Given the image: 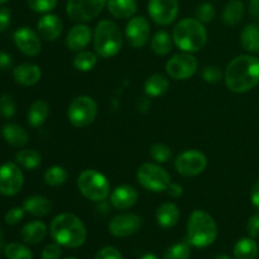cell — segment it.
I'll use <instances>...</instances> for the list:
<instances>
[{"label": "cell", "mask_w": 259, "mask_h": 259, "mask_svg": "<svg viewBox=\"0 0 259 259\" xmlns=\"http://www.w3.org/2000/svg\"><path fill=\"white\" fill-rule=\"evenodd\" d=\"M7 2H8V0H0V5L4 4V3H7Z\"/></svg>", "instance_id": "54"}, {"label": "cell", "mask_w": 259, "mask_h": 259, "mask_svg": "<svg viewBox=\"0 0 259 259\" xmlns=\"http://www.w3.org/2000/svg\"><path fill=\"white\" fill-rule=\"evenodd\" d=\"M138 201V192L133 186L120 185L110 192V202L116 210H128Z\"/></svg>", "instance_id": "17"}, {"label": "cell", "mask_w": 259, "mask_h": 259, "mask_svg": "<svg viewBox=\"0 0 259 259\" xmlns=\"http://www.w3.org/2000/svg\"><path fill=\"white\" fill-rule=\"evenodd\" d=\"M40 68L34 63H22L13 70V77L22 86H33L40 80Z\"/></svg>", "instance_id": "20"}, {"label": "cell", "mask_w": 259, "mask_h": 259, "mask_svg": "<svg viewBox=\"0 0 259 259\" xmlns=\"http://www.w3.org/2000/svg\"><path fill=\"white\" fill-rule=\"evenodd\" d=\"M195 17L201 23H210L215 18V8L211 3H202L197 7Z\"/></svg>", "instance_id": "39"}, {"label": "cell", "mask_w": 259, "mask_h": 259, "mask_svg": "<svg viewBox=\"0 0 259 259\" xmlns=\"http://www.w3.org/2000/svg\"><path fill=\"white\" fill-rule=\"evenodd\" d=\"M65 259H76V258H72V257H70V258H65Z\"/></svg>", "instance_id": "55"}, {"label": "cell", "mask_w": 259, "mask_h": 259, "mask_svg": "<svg viewBox=\"0 0 259 259\" xmlns=\"http://www.w3.org/2000/svg\"><path fill=\"white\" fill-rule=\"evenodd\" d=\"M61 254H62L61 245L57 243H52L43 248L42 259H60Z\"/></svg>", "instance_id": "43"}, {"label": "cell", "mask_w": 259, "mask_h": 259, "mask_svg": "<svg viewBox=\"0 0 259 259\" xmlns=\"http://www.w3.org/2000/svg\"><path fill=\"white\" fill-rule=\"evenodd\" d=\"M68 179V174L66 171V168H63L62 166H52L45 172V176H43V180H45L46 184L48 186L52 187H58L61 185L65 184Z\"/></svg>", "instance_id": "34"}, {"label": "cell", "mask_w": 259, "mask_h": 259, "mask_svg": "<svg viewBox=\"0 0 259 259\" xmlns=\"http://www.w3.org/2000/svg\"><path fill=\"white\" fill-rule=\"evenodd\" d=\"M123 46V37L118 25L114 22L104 19L98 23L94 32V48L96 55L103 58L114 57Z\"/></svg>", "instance_id": "5"}, {"label": "cell", "mask_w": 259, "mask_h": 259, "mask_svg": "<svg viewBox=\"0 0 259 259\" xmlns=\"http://www.w3.org/2000/svg\"><path fill=\"white\" fill-rule=\"evenodd\" d=\"M233 255L235 259H255L258 255V245L253 238H242L234 245Z\"/></svg>", "instance_id": "30"}, {"label": "cell", "mask_w": 259, "mask_h": 259, "mask_svg": "<svg viewBox=\"0 0 259 259\" xmlns=\"http://www.w3.org/2000/svg\"><path fill=\"white\" fill-rule=\"evenodd\" d=\"M109 13L118 19L132 18L137 13V0H108L106 3Z\"/></svg>", "instance_id": "25"}, {"label": "cell", "mask_w": 259, "mask_h": 259, "mask_svg": "<svg viewBox=\"0 0 259 259\" xmlns=\"http://www.w3.org/2000/svg\"><path fill=\"white\" fill-rule=\"evenodd\" d=\"M172 39L182 52L194 53L206 45L207 33L201 22L194 18H185L174 28Z\"/></svg>", "instance_id": "3"}, {"label": "cell", "mask_w": 259, "mask_h": 259, "mask_svg": "<svg viewBox=\"0 0 259 259\" xmlns=\"http://www.w3.org/2000/svg\"><path fill=\"white\" fill-rule=\"evenodd\" d=\"M73 67L81 72H89L93 70L98 63V55L90 51H80L73 57Z\"/></svg>", "instance_id": "33"}, {"label": "cell", "mask_w": 259, "mask_h": 259, "mask_svg": "<svg viewBox=\"0 0 259 259\" xmlns=\"http://www.w3.org/2000/svg\"><path fill=\"white\" fill-rule=\"evenodd\" d=\"M151 48L156 55L166 56L172 50V38L166 30H158L151 40Z\"/></svg>", "instance_id": "32"}, {"label": "cell", "mask_w": 259, "mask_h": 259, "mask_svg": "<svg viewBox=\"0 0 259 259\" xmlns=\"http://www.w3.org/2000/svg\"><path fill=\"white\" fill-rule=\"evenodd\" d=\"M214 259H232L228 254H218Z\"/></svg>", "instance_id": "52"}, {"label": "cell", "mask_w": 259, "mask_h": 259, "mask_svg": "<svg viewBox=\"0 0 259 259\" xmlns=\"http://www.w3.org/2000/svg\"><path fill=\"white\" fill-rule=\"evenodd\" d=\"M206 166V156L196 149H189V151L182 152L175 159V168L184 177L199 176L205 171Z\"/></svg>", "instance_id": "10"}, {"label": "cell", "mask_w": 259, "mask_h": 259, "mask_svg": "<svg viewBox=\"0 0 259 259\" xmlns=\"http://www.w3.org/2000/svg\"><path fill=\"white\" fill-rule=\"evenodd\" d=\"M15 161L22 168L33 171L37 167H39L42 157H40L39 152L34 151V149H22L15 156Z\"/></svg>", "instance_id": "31"}, {"label": "cell", "mask_w": 259, "mask_h": 259, "mask_svg": "<svg viewBox=\"0 0 259 259\" xmlns=\"http://www.w3.org/2000/svg\"><path fill=\"white\" fill-rule=\"evenodd\" d=\"M91 40V29L86 24H77L70 29L66 37V46L72 52H80Z\"/></svg>", "instance_id": "19"}, {"label": "cell", "mask_w": 259, "mask_h": 259, "mask_svg": "<svg viewBox=\"0 0 259 259\" xmlns=\"http://www.w3.org/2000/svg\"><path fill=\"white\" fill-rule=\"evenodd\" d=\"M250 201L255 209L259 210V181L255 182L252 186V191H250Z\"/></svg>", "instance_id": "49"}, {"label": "cell", "mask_w": 259, "mask_h": 259, "mask_svg": "<svg viewBox=\"0 0 259 259\" xmlns=\"http://www.w3.org/2000/svg\"><path fill=\"white\" fill-rule=\"evenodd\" d=\"M202 78L207 83H218L223 78V72L218 66H207L202 70Z\"/></svg>", "instance_id": "41"}, {"label": "cell", "mask_w": 259, "mask_h": 259, "mask_svg": "<svg viewBox=\"0 0 259 259\" xmlns=\"http://www.w3.org/2000/svg\"><path fill=\"white\" fill-rule=\"evenodd\" d=\"M50 115V106L45 100H37L28 110V123L33 128H39L45 124Z\"/></svg>", "instance_id": "27"}, {"label": "cell", "mask_w": 259, "mask_h": 259, "mask_svg": "<svg viewBox=\"0 0 259 259\" xmlns=\"http://www.w3.org/2000/svg\"><path fill=\"white\" fill-rule=\"evenodd\" d=\"M247 232L250 238L259 237V214H254L249 218L247 223Z\"/></svg>", "instance_id": "45"}, {"label": "cell", "mask_w": 259, "mask_h": 259, "mask_svg": "<svg viewBox=\"0 0 259 259\" xmlns=\"http://www.w3.org/2000/svg\"><path fill=\"white\" fill-rule=\"evenodd\" d=\"M13 66V57L7 52L0 51V70L7 71Z\"/></svg>", "instance_id": "47"}, {"label": "cell", "mask_w": 259, "mask_h": 259, "mask_svg": "<svg viewBox=\"0 0 259 259\" xmlns=\"http://www.w3.org/2000/svg\"><path fill=\"white\" fill-rule=\"evenodd\" d=\"M240 43L249 53L259 52V25L248 24L240 34Z\"/></svg>", "instance_id": "29"}, {"label": "cell", "mask_w": 259, "mask_h": 259, "mask_svg": "<svg viewBox=\"0 0 259 259\" xmlns=\"http://www.w3.org/2000/svg\"><path fill=\"white\" fill-rule=\"evenodd\" d=\"M47 235V225L39 220L29 222L20 230V238L27 244H37L40 243Z\"/></svg>", "instance_id": "24"}, {"label": "cell", "mask_w": 259, "mask_h": 259, "mask_svg": "<svg viewBox=\"0 0 259 259\" xmlns=\"http://www.w3.org/2000/svg\"><path fill=\"white\" fill-rule=\"evenodd\" d=\"M157 224L163 229H171L179 223L180 209L174 202H164L156 211Z\"/></svg>", "instance_id": "22"}, {"label": "cell", "mask_w": 259, "mask_h": 259, "mask_svg": "<svg viewBox=\"0 0 259 259\" xmlns=\"http://www.w3.org/2000/svg\"><path fill=\"white\" fill-rule=\"evenodd\" d=\"M24 212L25 210L23 207H13L5 214V223L10 227L19 224L23 218H24Z\"/></svg>", "instance_id": "42"}, {"label": "cell", "mask_w": 259, "mask_h": 259, "mask_svg": "<svg viewBox=\"0 0 259 259\" xmlns=\"http://www.w3.org/2000/svg\"><path fill=\"white\" fill-rule=\"evenodd\" d=\"M12 13L8 8H0V32H4L10 27Z\"/></svg>", "instance_id": "46"}, {"label": "cell", "mask_w": 259, "mask_h": 259, "mask_svg": "<svg viewBox=\"0 0 259 259\" xmlns=\"http://www.w3.org/2000/svg\"><path fill=\"white\" fill-rule=\"evenodd\" d=\"M151 34L148 20L144 17H133L125 27V35L133 48H141L147 45Z\"/></svg>", "instance_id": "15"}, {"label": "cell", "mask_w": 259, "mask_h": 259, "mask_svg": "<svg viewBox=\"0 0 259 259\" xmlns=\"http://www.w3.org/2000/svg\"><path fill=\"white\" fill-rule=\"evenodd\" d=\"M52 239L66 248H78L86 242L88 232L80 218L70 212L57 215L50 227Z\"/></svg>", "instance_id": "2"}, {"label": "cell", "mask_w": 259, "mask_h": 259, "mask_svg": "<svg viewBox=\"0 0 259 259\" xmlns=\"http://www.w3.org/2000/svg\"><path fill=\"white\" fill-rule=\"evenodd\" d=\"M137 180L139 185L152 192L167 191L171 177L168 172L156 163H143L137 171Z\"/></svg>", "instance_id": "8"}, {"label": "cell", "mask_w": 259, "mask_h": 259, "mask_svg": "<svg viewBox=\"0 0 259 259\" xmlns=\"http://www.w3.org/2000/svg\"><path fill=\"white\" fill-rule=\"evenodd\" d=\"M179 0H149L148 14L158 25H169L179 15Z\"/></svg>", "instance_id": "13"}, {"label": "cell", "mask_w": 259, "mask_h": 259, "mask_svg": "<svg viewBox=\"0 0 259 259\" xmlns=\"http://www.w3.org/2000/svg\"><path fill=\"white\" fill-rule=\"evenodd\" d=\"M199 67L196 57L192 53H177L166 63V72L174 80H187L195 75Z\"/></svg>", "instance_id": "11"}, {"label": "cell", "mask_w": 259, "mask_h": 259, "mask_svg": "<svg viewBox=\"0 0 259 259\" xmlns=\"http://www.w3.org/2000/svg\"><path fill=\"white\" fill-rule=\"evenodd\" d=\"M190 255H191L190 243L181 242L167 248V250L164 252L163 259H189Z\"/></svg>", "instance_id": "35"}, {"label": "cell", "mask_w": 259, "mask_h": 259, "mask_svg": "<svg viewBox=\"0 0 259 259\" xmlns=\"http://www.w3.org/2000/svg\"><path fill=\"white\" fill-rule=\"evenodd\" d=\"M244 17V4L242 0H229L223 10V20L229 27H235Z\"/></svg>", "instance_id": "26"}, {"label": "cell", "mask_w": 259, "mask_h": 259, "mask_svg": "<svg viewBox=\"0 0 259 259\" xmlns=\"http://www.w3.org/2000/svg\"><path fill=\"white\" fill-rule=\"evenodd\" d=\"M98 115V104L90 96H77L70 103L67 118L76 128H86L94 123Z\"/></svg>", "instance_id": "7"}, {"label": "cell", "mask_w": 259, "mask_h": 259, "mask_svg": "<svg viewBox=\"0 0 259 259\" xmlns=\"http://www.w3.org/2000/svg\"><path fill=\"white\" fill-rule=\"evenodd\" d=\"M168 78L161 73H154V75L149 76L144 82V91L151 98H158V96L163 95L168 90Z\"/></svg>", "instance_id": "28"}, {"label": "cell", "mask_w": 259, "mask_h": 259, "mask_svg": "<svg viewBox=\"0 0 259 259\" xmlns=\"http://www.w3.org/2000/svg\"><path fill=\"white\" fill-rule=\"evenodd\" d=\"M218 225L204 210H195L187 222V242L196 248H206L217 240Z\"/></svg>", "instance_id": "4"}, {"label": "cell", "mask_w": 259, "mask_h": 259, "mask_svg": "<svg viewBox=\"0 0 259 259\" xmlns=\"http://www.w3.org/2000/svg\"><path fill=\"white\" fill-rule=\"evenodd\" d=\"M249 13L254 19L259 20V0H250L249 2Z\"/></svg>", "instance_id": "50"}, {"label": "cell", "mask_w": 259, "mask_h": 259, "mask_svg": "<svg viewBox=\"0 0 259 259\" xmlns=\"http://www.w3.org/2000/svg\"><path fill=\"white\" fill-rule=\"evenodd\" d=\"M225 83L230 91L247 93L259 83V58L240 55L232 60L225 70Z\"/></svg>", "instance_id": "1"}, {"label": "cell", "mask_w": 259, "mask_h": 259, "mask_svg": "<svg viewBox=\"0 0 259 259\" xmlns=\"http://www.w3.org/2000/svg\"><path fill=\"white\" fill-rule=\"evenodd\" d=\"M143 219L133 212H124L114 217L109 223V232L116 238H126L141 230Z\"/></svg>", "instance_id": "14"}, {"label": "cell", "mask_w": 259, "mask_h": 259, "mask_svg": "<svg viewBox=\"0 0 259 259\" xmlns=\"http://www.w3.org/2000/svg\"><path fill=\"white\" fill-rule=\"evenodd\" d=\"M52 207L53 205L51 200L42 195H33L27 197L23 202V209L33 217H46L52 211Z\"/></svg>", "instance_id": "23"}, {"label": "cell", "mask_w": 259, "mask_h": 259, "mask_svg": "<svg viewBox=\"0 0 259 259\" xmlns=\"http://www.w3.org/2000/svg\"><path fill=\"white\" fill-rule=\"evenodd\" d=\"M24 176L18 164L13 162L0 166V194L4 196H14L22 190Z\"/></svg>", "instance_id": "12"}, {"label": "cell", "mask_w": 259, "mask_h": 259, "mask_svg": "<svg viewBox=\"0 0 259 259\" xmlns=\"http://www.w3.org/2000/svg\"><path fill=\"white\" fill-rule=\"evenodd\" d=\"M108 0H67L66 13L71 20L78 23H86L98 17Z\"/></svg>", "instance_id": "9"}, {"label": "cell", "mask_w": 259, "mask_h": 259, "mask_svg": "<svg viewBox=\"0 0 259 259\" xmlns=\"http://www.w3.org/2000/svg\"><path fill=\"white\" fill-rule=\"evenodd\" d=\"M151 157L157 162V163H167L172 158V151L166 144L156 143L149 149Z\"/></svg>", "instance_id": "37"}, {"label": "cell", "mask_w": 259, "mask_h": 259, "mask_svg": "<svg viewBox=\"0 0 259 259\" xmlns=\"http://www.w3.org/2000/svg\"><path fill=\"white\" fill-rule=\"evenodd\" d=\"M2 136L8 144L15 148H23L29 142V134L19 124H5L2 129Z\"/></svg>", "instance_id": "21"}, {"label": "cell", "mask_w": 259, "mask_h": 259, "mask_svg": "<svg viewBox=\"0 0 259 259\" xmlns=\"http://www.w3.org/2000/svg\"><path fill=\"white\" fill-rule=\"evenodd\" d=\"M141 259H159L157 257L156 254H153V253H146L144 255H142Z\"/></svg>", "instance_id": "51"}, {"label": "cell", "mask_w": 259, "mask_h": 259, "mask_svg": "<svg viewBox=\"0 0 259 259\" xmlns=\"http://www.w3.org/2000/svg\"><path fill=\"white\" fill-rule=\"evenodd\" d=\"M13 38H14V43L18 50L30 57L37 56L42 50L39 35L29 27H22L17 29L13 34Z\"/></svg>", "instance_id": "16"}, {"label": "cell", "mask_w": 259, "mask_h": 259, "mask_svg": "<svg viewBox=\"0 0 259 259\" xmlns=\"http://www.w3.org/2000/svg\"><path fill=\"white\" fill-rule=\"evenodd\" d=\"M167 194L174 197V199H179L184 195V189L179 184H169L168 189H167Z\"/></svg>", "instance_id": "48"}, {"label": "cell", "mask_w": 259, "mask_h": 259, "mask_svg": "<svg viewBox=\"0 0 259 259\" xmlns=\"http://www.w3.org/2000/svg\"><path fill=\"white\" fill-rule=\"evenodd\" d=\"M0 245H2V228H0Z\"/></svg>", "instance_id": "53"}, {"label": "cell", "mask_w": 259, "mask_h": 259, "mask_svg": "<svg viewBox=\"0 0 259 259\" xmlns=\"http://www.w3.org/2000/svg\"><path fill=\"white\" fill-rule=\"evenodd\" d=\"M58 0H27L30 9L35 13H42L47 14L51 10H53L57 5Z\"/></svg>", "instance_id": "40"}, {"label": "cell", "mask_w": 259, "mask_h": 259, "mask_svg": "<svg viewBox=\"0 0 259 259\" xmlns=\"http://www.w3.org/2000/svg\"><path fill=\"white\" fill-rule=\"evenodd\" d=\"M62 20L56 14L47 13L37 23V30L39 37L45 40H50V42L57 39L62 33Z\"/></svg>", "instance_id": "18"}, {"label": "cell", "mask_w": 259, "mask_h": 259, "mask_svg": "<svg viewBox=\"0 0 259 259\" xmlns=\"http://www.w3.org/2000/svg\"><path fill=\"white\" fill-rule=\"evenodd\" d=\"M4 253L8 259H33V253L25 245L19 243H10L4 248Z\"/></svg>", "instance_id": "36"}, {"label": "cell", "mask_w": 259, "mask_h": 259, "mask_svg": "<svg viewBox=\"0 0 259 259\" xmlns=\"http://www.w3.org/2000/svg\"><path fill=\"white\" fill-rule=\"evenodd\" d=\"M17 113L15 101L10 94H3L0 96V115L5 119H10Z\"/></svg>", "instance_id": "38"}, {"label": "cell", "mask_w": 259, "mask_h": 259, "mask_svg": "<svg viewBox=\"0 0 259 259\" xmlns=\"http://www.w3.org/2000/svg\"><path fill=\"white\" fill-rule=\"evenodd\" d=\"M81 194L94 202H103L110 196V184L108 179L96 169H85L77 179Z\"/></svg>", "instance_id": "6"}, {"label": "cell", "mask_w": 259, "mask_h": 259, "mask_svg": "<svg viewBox=\"0 0 259 259\" xmlns=\"http://www.w3.org/2000/svg\"><path fill=\"white\" fill-rule=\"evenodd\" d=\"M94 259H123V255L115 247H105L96 253Z\"/></svg>", "instance_id": "44"}]
</instances>
